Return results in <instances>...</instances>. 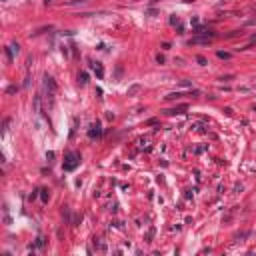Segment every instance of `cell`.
<instances>
[{"mask_svg":"<svg viewBox=\"0 0 256 256\" xmlns=\"http://www.w3.org/2000/svg\"><path fill=\"white\" fill-rule=\"evenodd\" d=\"M80 164V156L76 152H68L66 154V162H64V170L70 172V170H74V168Z\"/></svg>","mask_w":256,"mask_h":256,"instance_id":"1","label":"cell"},{"mask_svg":"<svg viewBox=\"0 0 256 256\" xmlns=\"http://www.w3.org/2000/svg\"><path fill=\"white\" fill-rule=\"evenodd\" d=\"M88 136H90V138H100V136H102V128H100V124H98V122L92 124V128H90Z\"/></svg>","mask_w":256,"mask_h":256,"instance_id":"2","label":"cell"},{"mask_svg":"<svg viewBox=\"0 0 256 256\" xmlns=\"http://www.w3.org/2000/svg\"><path fill=\"white\" fill-rule=\"evenodd\" d=\"M18 50H20V46L18 44H10L8 48H6V56H8V60H14V54H18Z\"/></svg>","mask_w":256,"mask_h":256,"instance_id":"3","label":"cell"},{"mask_svg":"<svg viewBox=\"0 0 256 256\" xmlns=\"http://www.w3.org/2000/svg\"><path fill=\"white\" fill-rule=\"evenodd\" d=\"M210 40H212L210 36H196V38H192V40H190L188 44H208Z\"/></svg>","mask_w":256,"mask_h":256,"instance_id":"4","label":"cell"},{"mask_svg":"<svg viewBox=\"0 0 256 256\" xmlns=\"http://www.w3.org/2000/svg\"><path fill=\"white\" fill-rule=\"evenodd\" d=\"M92 70H94V74L98 78H104V68H102L100 62H92Z\"/></svg>","mask_w":256,"mask_h":256,"instance_id":"5","label":"cell"},{"mask_svg":"<svg viewBox=\"0 0 256 256\" xmlns=\"http://www.w3.org/2000/svg\"><path fill=\"white\" fill-rule=\"evenodd\" d=\"M44 84H46V88L50 90V92H52V94H54V92H56V82H54V78L46 76V78H44Z\"/></svg>","mask_w":256,"mask_h":256,"instance_id":"6","label":"cell"},{"mask_svg":"<svg viewBox=\"0 0 256 256\" xmlns=\"http://www.w3.org/2000/svg\"><path fill=\"white\" fill-rule=\"evenodd\" d=\"M140 92V84H132L130 88H128V96H134V94H138Z\"/></svg>","mask_w":256,"mask_h":256,"instance_id":"7","label":"cell"},{"mask_svg":"<svg viewBox=\"0 0 256 256\" xmlns=\"http://www.w3.org/2000/svg\"><path fill=\"white\" fill-rule=\"evenodd\" d=\"M78 80H80V84H86V82H88V74H86V72H80V74H78Z\"/></svg>","mask_w":256,"mask_h":256,"instance_id":"8","label":"cell"},{"mask_svg":"<svg viewBox=\"0 0 256 256\" xmlns=\"http://www.w3.org/2000/svg\"><path fill=\"white\" fill-rule=\"evenodd\" d=\"M230 52H224V50H218V58H222V60H228V58H230Z\"/></svg>","mask_w":256,"mask_h":256,"instance_id":"9","label":"cell"},{"mask_svg":"<svg viewBox=\"0 0 256 256\" xmlns=\"http://www.w3.org/2000/svg\"><path fill=\"white\" fill-rule=\"evenodd\" d=\"M180 96H182V94H180V92H172V94H168L166 98H168V100H178Z\"/></svg>","mask_w":256,"mask_h":256,"instance_id":"10","label":"cell"},{"mask_svg":"<svg viewBox=\"0 0 256 256\" xmlns=\"http://www.w3.org/2000/svg\"><path fill=\"white\" fill-rule=\"evenodd\" d=\"M40 196H42V202H48V198H50L48 190H42V194H40Z\"/></svg>","mask_w":256,"mask_h":256,"instance_id":"11","label":"cell"},{"mask_svg":"<svg viewBox=\"0 0 256 256\" xmlns=\"http://www.w3.org/2000/svg\"><path fill=\"white\" fill-rule=\"evenodd\" d=\"M156 60H158V64H164V56H162V54L156 56Z\"/></svg>","mask_w":256,"mask_h":256,"instance_id":"12","label":"cell"},{"mask_svg":"<svg viewBox=\"0 0 256 256\" xmlns=\"http://www.w3.org/2000/svg\"><path fill=\"white\" fill-rule=\"evenodd\" d=\"M196 60H198V62H200V64H206V58H204V56H198V58H196Z\"/></svg>","mask_w":256,"mask_h":256,"instance_id":"13","label":"cell"},{"mask_svg":"<svg viewBox=\"0 0 256 256\" xmlns=\"http://www.w3.org/2000/svg\"><path fill=\"white\" fill-rule=\"evenodd\" d=\"M250 44H256V34H252V38H250Z\"/></svg>","mask_w":256,"mask_h":256,"instance_id":"14","label":"cell"},{"mask_svg":"<svg viewBox=\"0 0 256 256\" xmlns=\"http://www.w3.org/2000/svg\"><path fill=\"white\" fill-rule=\"evenodd\" d=\"M44 2H46V4H50V2H52V0H44Z\"/></svg>","mask_w":256,"mask_h":256,"instance_id":"15","label":"cell"},{"mask_svg":"<svg viewBox=\"0 0 256 256\" xmlns=\"http://www.w3.org/2000/svg\"><path fill=\"white\" fill-rule=\"evenodd\" d=\"M152 2H158V0H152Z\"/></svg>","mask_w":256,"mask_h":256,"instance_id":"16","label":"cell"}]
</instances>
